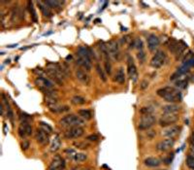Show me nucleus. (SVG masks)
Masks as SVG:
<instances>
[{
    "label": "nucleus",
    "instance_id": "f257e3e1",
    "mask_svg": "<svg viewBox=\"0 0 194 170\" xmlns=\"http://www.w3.org/2000/svg\"><path fill=\"white\" fill-rule=\"evenodd\" d=\"M156 94L169 103L181 102L182 100L181 92L174 87H164L156 91Z\"/></svg>",
    "mask_w": 194,
    "mask_h": 170
},
{
    "label": "nucleus",
    "instance_id": "f03ea898",
    "mask_svg": "<svg viewBox=\"0 0 194 170\" xmlns=\"http://www.w3.org/2000/svg\"><path fill=\"white\" fill-rule=\"evenodd\" d=\"M46 73L49 76V80H53V83L61 86L65 79V73L63 68H61L59 64L53 62H48Z\"/></svg>",
    "mask_w": 194,
    "mask_h": 170
},
{
    "label": "nucleus",
    "instance_id": "7ed1b4c3",
    "mask_svg": "<svg viewBox=\"0 0 194 170\" xmlns=\"http://www.w3.org/2000/svg\"><path fill=\"white\" fill-rule=\"evenodd\" d=\"M86 120L82 119L80 116H77L74 114L66 115L63 118L59 120V124L64 128H74V127H82L85 124Z\"/></svg>",
    "mask_w": 194,
    "mask_h": 170
},
{
    "label": "nucleus",
    "instance_id": "20e7f679",
    "mask_svg": "<svg viewBox=\"0 0 194 170\" xmlns=\"http://www.w3.org/2000/svg\"><path fill=\"white\" fill-rule=\"evenodd\" d=\"M180 117L178 114H169V113H163L162 116L160 117L158 124L162 128H168L171 125H174L179 120Z\"/></svg>",
    "mask_w": 194,
    "mask_h": 170
},
{
    "label": "nucleus",
    "instance_id": "39448f33",
    "mask_svg": "<svg viewBox=\"0 0 194 170\" xmlns=\"http://www.w3.org/2000/svg\"><path fill=\"white\" fill-rule=\"evenodd\" d=\"M156 123V118L153 115H144L141 117L139 124H138V129L139 130H148L152 128Z\"/></svg>",
    "mask_w": 194,
    "mask_h": 170
},
{
    "label": "nucleus",
    "instance_id": "423d86ee",
    "mask_svg": "<svg viewBox=\"0 0 194 170\" xmlns=\"http://www.w3.org/2000/svg\"><path fill=\"white\" fill-rule=\"evenodd\" d=\"M85 134V128L82 127H74V128H69L63 132V136L65 139H78Z\"/></svg>",
    "mask_w": 194,
    "mask_h": 170
},
{
    "label": "nucleus",
    "instance_id": "0eeeda50",
    "mask_svg": "<svg viewBox=\"0 0 194 170\" xmlns=\"http://www.w3.org/2000/svg\"><path fill=\"white\" fill-rule=\"evenodd\" d=\"M34 84L38 89H40L42 91L46 90H53L54 83L51 81L49 78H45L43 76H38L34 80Z\"/></svg>",
    "mask_w": 194,
    "mask_h": 170
},
{
    "label": "nucleus",
    "instance_id": "6e6552de",
    "mask_svg": "<svg viewBox=\"0 0 194 170\" xmlns=\"http://www.w3.org/2000/svg\"><path fill=\"white\" fill-rule=\"evenodd\" d=\"M65 155L67 156L70 160H72L74 162H82L87 160V155L85 153H77L74 149H66L64 151Z\"/></svg>",
    "mask_w": 194,
    "mask_h": 170
},
{
    "label": "nucleus",
    "instance_id": "1a4fd4ad",
    "mask_svg": "<svg viewBox=\"0 0 194 170\" xmlns=\"http://www.w3.org/2000/svg\"><path fill=\"white\" fill-rule=\"evenodd\" d=\"M166 60V54L163 51L159 50L157 51L156 53H155V54L152 57V60H151V66L157 69V68H160L162 66V65L164 64Z\"/></svg>",
    "mask_w": 194,
    "mask_h": 170
},
{
    "label": "nucleus",
    "instance_id": "9d476101",
    "mask_svg": "<svg viewBox=\"0 0 194 170\" xmlns=\"http://www.w3.org/2000/svg\"><path fill=\"white\" fill-rule=\"evenodd\" d=\"M108 51L110 57L115 60H119L120 58V51H119V43L115 40H111L107 43Z\"/></svg>",
    "mask_w": 194,
    "mask_h": 170
},
{
    "label": "nucleus",
    "instance_id": "9b49d317",
    "mask_svg": "<svg viewBox=\"0 0 194 170\" xmlns=\"http://www.w3.org/2000/svg\"><path fill=\"white\" fill-rule=\"evenodd\" d=\"M65 165L66 163L64 158L59 155H54L48 167V170H64Z\"/></svg>",
    "mask_w": 194,
    "mask_h": 170
},
{
    "label": "nucleus",
    "instance_id": "f8f14e48",
    "mask_svg": "<svg viewBox=\"0 0 194 170\" xmlns=\"http://www.w3.org/2000/svg\"><path fill=\"white\" fill-rule=\"evenodd\" d=\"M127 72H128V76L132 82H134V83L137 82L138 77H139L138 70L134 61H133V58L130 56H128V57H127Z\"/></svg>",
    "mask_w": 194,
    "mask_h": 170
},
{
    "label": "nucleus",
    "instance_id": "ddd939ff",
    "mask_svg": "<svg viewBox=\"0 0 194 170\" xmlns=\"http://www.w3.org/2000/svg\"><path fill=\"white\" fill-rule=\"evenodd\" d=\"M175 145V139L174 138H167V139H164L159 141L158 143L155 146L156 148V150L159 152H167L170 149L174 147Z\"/></svg>",
    "mask_w": 194,
    "mask_h": 170
},
{
    "label": "nucleus",
    "instance_id": "4468645a",
    "mask_svg": "<svg viewBox=\"0 0 194 170\" xmlns=\"http://www.w3.org/2000/svg\"><path fill=\"white\" fill-rule=\"evenodd\" d=\"M35 139L38 144H40L42 146H46L49 142V134H48L44 130L38 128L35 132Z\"/></svg>",
    "mask_w": 194,
    "mask_h": 170
},
{
    "label": "nucleus",
    "instance_id": "2eb2a0df",
    "mask_svg": "<svg viewBox=\"0 0 194 170\" xmlns=\"http://www.w3.org/2000/svg\"><path fill=\"white\" fill-rule=\"evenodd\" d=\"M75 77L77 78V80H79L81 83L85 84V85H88L90 83V75L87 74L86 70L82 69V68H77L75 70Z\"/></svg>",
    "mask_w": 194,
    "mask_h": 170
},
{
    "label": "nucleus",
    "instance_id": "dca6fc26",
    "mask_svg": "<svg viewBox=\"0 0 194 170\" xmlns=\"http://www.w3.org/2000/svg\"><path fill=\"white\" fill-rule=\"evenodd\" d=\"M181 128L179 125H171V127L165 128L162 130V135L167 137V138H175V137L180 133Z\"/></svg>",
    "mask_w": 194,
    "mask_h": 170
},
{
    "label": "nucleus",
    "instance_id": "f3484780",
    "mask_svg": "<svg viewBox=\"0 0 194 170\" xmlns=\"http://www.w3.org/2000/svg\"><path fill=\"white\" fill-rule=\"evenodd\" d=\"M160 44L159 38L155 34H151L148 37V48L151 52H154Z\"/></svg>",
    "mask_w": 194,
    "mask_h": 170
},
{
    "label": "nucleus",
    "instance_id": "a211bd4d",
    "mask_svg": "<svg viewBox=\"0 0 194 170\" xmlns=\"http://www.w3.org/2000/svg\"><path fill=\"white\" fill-rule=\"evenodd\" d=\"M144 164H145V165L148 166V167L156 168V167H159L160 165H161V161H160L159 158H157V157H148L145 158V161H144Z\"/></svg>",
    "mask_w": 194,
    "mask_h": 170
},
{
    "label": "nucleus",
    "instance_id": "6ab92c4d",
    "mask_svg": "<svg viewBox=\"0 0 194 170\" xmlns=\"http://www.w3.org/2000/svg\"><path fill=\"white\" fill-rule=\"evenodd\" d=\"M49 107V110L51 111L52 113L54 114H62L65 112H68L69 111V106L67 105H60V104H54V105H51V106H48Z\"/></svg>",
    "mask_w": 194,
    "mask_h": 170
},
{
    "label": "nucleus",
    "instance_id": "aec40b11",
    "mask_svg": "<svg viewBox=\"0 0 194 170\" xmlns=\"http://www.w3.org/2000/svg\"><path fill=\"white\" fill-rule=\"evenodd\" d=\"M37 3H38V6H39V8H40L44 17H45V18H52L53 17V13L51 11V8H49L45 2L39 1Z\"/></svg>",
    "mask_w": 194,
    "mask_h": 170
},
{
    "label": "nucleus",
    "instance_id": "412c9836",
    "mask_svg": "<svg viewBox=\"0 0 194 170\" xmlns=\"http://www.w3.org/2000/svg\"><path fill=\"white\" fill-rule=\"evenodd\" d=\"M181 110V107L178 104L170 103L168 105H165L162 107L163 113H169V114H178V112Z\"/></svg>",
    "mask_w": 194,
    "mask_h": 170
},
{
    "label": "nucleus",
    "instance_id": "4be33fe9",
    "mask_svg": "<svg viewBox=\"0 0 194 170\" xmlns=\"http://www.w3.org/2000/svg\"><path fill=\"white\" fill-rule=\"evenodd\" d=\"M115 82H116L119 85H123L125 83V73H124V68L119 67L118 71L115 74Z\"/></svg>",
    "mask_w": 194,
    "mask_h": 170
},
{
    "label": "nucleus",
    "instance_id": "5701e85b",
    "mask_svg": "<svg viewBox=\"0 0 194 170\" xmlns=\"http://www.w3.org/2000/svg\"><path fill=\"white\" fill-rule=\"evenodd\" d=\"M60 147H61V139H60V137L58 135H55L52 141L51 147H49V151L52 153H55L60 149Z\"/></svg>",
    "mask_w": 194,
    "mask_h": 170
},
{
    "label": "nucleus",
    "instance_id": "b1692460",
    "mask_svg": "<svg viewBox=\"0 0 194 170\" xmlns=\"http://www.w3.org/2000/svg\"><path fill=\"white\" fill-rule=\"evenodd\" d=\"M180 46V41H177L176 39H170L169 43L167 44L168 50L170 53L176 54L177 51H178V48Z\"/></svg>",
    "mask_w": 194,
    "mask_h": 170
},
{
    "label": "nucleus",
    "instance_id": "393cba45",
    "mask_svg": "<svg viewBox=\"0 0 194 170\" xmlns=\"http://www.w3.org/2000/svg\"><path fill=\"white\" fill-rule=\"evenodd\" d=\"M78 115H79L82 119H84L85 120H91L93 117L91 111L88 110V109H80V110L78 111Z\"/></svg>",
    "mask_w": 194,
    "mask_h": 170
},
{
    "label": "nucleus",
    "instance_id": "a878e982",
    "mask_svg": "<svg viewBox=\"0 0 194 170\" xmlns=\"http://www.w3.org/2000/svg\"><path fill=\"white\" fill-rule=\"evenodd\" d=\"M95 68H96V72L99 76V78H100V80L102 82H107V76H106V73H105V70L101 67V65L97 63L95 65Z\"/></svg>",
    "mask_w": 194,
    "mask_h": 170
},
{
    "label": "nucleus",
    "instance_id": "bb28decb",
    "mask_svg": "<svg viewBox=\"0 0 194 170\" xmlns=\"http://www.w3.org/2000/svg\"><path fill=\"white\" fill-rule=\"evenodd\" d=\"M20 125L24 129L26 136H31V135H32V133H33V128H32V125H31L28 122H21Z\"/></svg>",
    "mask_w": 194,
    "mask_h": 170
},
{
    "label": "nucleus",
    "instance_id": "cd10ccee",
    "mask_svg": "<svg viewBox=\"0 0 194 170\" xmlns=\"http://www.w3.org/2000/svg\"><path fill=\"white\" fill-rule=\"evenodd\" d=\"M86 102V98H84L82 96L80 95H75L71 98V103L74 104V105H84V104Z\"/></svg>",
    "mask_w": 194,
    "mask_h": 170
},
{
    "label": "nucleus",
    "instance_id": "c85d7f7f",
    "mask_svg": "<svg viewBox=\"0 0 194 170\" xmlns=\"http://www.w3.org/2000/svg\"><path fill=\"white\" fill-rule=\"evenodd\" d=\"M187 48V45L184 42V41H180V46H179V48H178V51H177V53H176V58L177 59H179V57L181 56L182 54L185 53V49Z\"/></svg>",
    "mask_w": 194,
    "mask_h": 170
},
{
    "label": "nucleus",
    "instance_id": "c756f323",
    "mask_svg": "<svg viewBox=\"0 0 194 170\" xmlns=\"http://www.w3.org/2000/svg\"><path fill=\"white\" fill-rule=\"evenodd\" d=\"M130 48H132V49H137V50H139V51H141V50H143V41L140 39V38H136V39H134L132 42H131V44H130Z\"/></svg>",
    "mask_w": 194,
    "mask_h": 170
},
{
    "label": "nucleus",
    "instance_id": "7c9ffc66",
    "mask_svg": "<svg viewBox=\"0 0 194 170\" xmlns=\"http://www.w3.org/2000/svg\"><path fill=\"white\" fill-rule=\"evenodd\" d=\"M44 2H45L49 8H53V9H57V8L61 9L64 4V2L62 1H44Z\"/></svg>",
    "mask_w": 194,
    "mask_h": 170
},
{
    "label": "nucleus",
    "instance_id": "2f4dec72",
    "mask_svg": "<svg viewBox=\"0 0 194 170\" xmlns=\"http://www.w3.org/2000/svg\"><path fill=\"white\" fill-rule=\"evenodd\" d=\"M39 125H40V128H41L42 130H44L48 134H51L53 132V128L49 124L44 123V122H40V123H39Z\"/></svg>",
    "mask_w": 194,
    "mask_h": 170
},
{
    "label": "nucleus",
    "instance_id": "473e14b6",
    "mask_svg": "<svg viewBox=\"0 0 194 170\" xmlns=\"http://www.w3.org/2000/svg\"><path fill=\"white\" fill-rule=\"evenodd\" d=\"M187 87V81L185 79H179L176 81V89L184 90Z\"/></svg>",
    "mask_w": 194,
    "mask_h": 170
},
{
    "label": "nucleus",
    "instance_id": "72a5a7b5",
    "mask_svg": "<svg viewBox=\"0 0 194 170\" xmlns=\"http://www.w3.org/2000/svg\"><path fill=\"white\" fill-rule=\"evenodd\" d=\"M185 164L190 170H194V157L188 155L185 158Z\"/></svg>",
    "mask_w": 194,
    "mask_h": 170
},
{
    "label": "nucleus",
    "instance_id": "f704fd0d",
    "mask_svg": "<svg viewBox=\"0 0 194 170\" xmlns=\"http://www.w3.org/2000/svg\"><path fill=\"white\" fill-rule=\"evenodd\" d=\"M153 112H154V108L152 106H145L140 109V113L143 116L144 115H152Z\"/></svg>",
    "mask_w": 194,
    "mask_h": 170
},
{
    "label": "nucleus",
    "instance_id": "c9c22d12",
    "mask_svg": "<svg viewBox=\"0 0 194 170\" xmlns=\"http://www.w3.org/2000/svg\"><path fill=\"white\" fill-rule=\"evenodd\" d=\"M137 58H138V60H139V62L141 64H143L144 62H145L146 61V53H145V51L141 50V51L138 52L137 53Z\"/></svg>",
    "mask_w": 194,
    "mask_h": 170
},
{
    "label": "nucleus",
    "instance_id": "e433bc0d",
    "mask_svg": "<svg viewBox=\"0 0 194 170\" xmlns=\"http://www.w3.org/2000/svg\"><path fill=\"white\" fill-rule=\"evenodd\" d=\"M104 66H105V72H106L109 76L112 74V64H111L110 59H107L104 61Z\"/></svg>",
    "mask_w": 194,
    "mask_h": 170
},
{
    "label": "nucleus",
    "instance_id": "4c0bfd02",
    "mask_svg": "<svg viewBox=\"0 0 194 170\" xmlns=\"http://www.w3.org/2000/svg\"><path fill=\"white\" fill-rule=\"evenodd\" d=\"M28 9H29V12L32 16V19L34 21H37V15L36 12L34 10V6H33V3L31 1H28Z\"/></svg>",
    "mask_w": 194,
    "mask_h": 170
},
{
    "label": "nucleus",
    "instance_id": "58836bf2",
    "mask_svg": "<svg viewBox=\"0 0 194 170\" xmlns=\"http://www.w3.org/2000/svg\"><path fill=\"white\" fill-rule=\"evenodd\" d=\"M74 146H76V148H78V149H82V150L88 149V148L90 147V144L86 143V142H76V143H74Z\"/></svg>",
    "mask_w": 194,
    "mask_h": 170
},
{
    "label": "nucleus",
    "instance_id": "ea45409f",
    "mask_svg": "<svg viewBox=\"0 0 194 170\" xmlns=\"http://www.w3.org/2000/svg\"><path fill=\"white\" fill-rule=\"evenodd\" d=\"M86 139L90 142H97L99 140V136L96 135V134H90V135L86 136Z\"/></svg>",
    "mask_w": 194,
    "mask_h": 170
},
{
    "label": "nucleus",
    "instance_id": "a19ab883",
    "mask_svg": "<svg viewBox=\"0 0 194 170\" xmlns=\"http://www.w3.org/2000/svg\"><path fill=\"white\" fill-rule=\"evenodd\" d=\"M18 134H19V136L20 137V138H23V139H25V137H27L26 134H25L24 129L23 128H21L20 125L19 128H18Z\"/></svg>",
    "mask_w": 194,
    "mask_h": 170
},
{
    "label": "nucleus",
    "instance_id": "79ce46f5",
    "mask_svg": "<svg viewBox=\"0 0 194 170\" xmlns=\"http://www.w3.org/2000/svg\"><path fill=\"white\" fill-rule=\"evenodd\" d=\"M156 135V131L155 130H148V132H147V137L149 139V140H152L154 138V136Z\"/></svg>",
    "mask_w": 194,
    "mask_h": 170
},
{
    "label": "nucleus",
    "instance_id": "37998d69",
    "mask_svg": "<svg viewBox=\"0 0 194 170\" xmlns=\"http://www.w3.org/2000/svg\"><path fill=\"white\" fill-rule=\"evenodd\" d=\"M20 147H21V149H23L24 151L28 150V148L30 147V143H29V141L24 140V141L23 142V143L20 144Z\"/></svg>",
    "mask_w": 194,
    "mask_h": 170
},
{
    "label": "nucleus",
    "instance_id": "c03bdc74",
    "mask_svg": "<svg viewBox=\"0 0 194 170\" xmlns=\"http://www.w3.org/2000/svg\"><path fill=\"white\" fill-rule=\"evenodd\" d=\"M162 161H163L165 164H167V165H169V164H171V162H172V157H164V158H162Z\"/></svg>",
    "mask_w": 194,
    "mask_h": 170
},
{
    "label": "nucleus",
    "instance_id": "a18cd8bd",
    "mask_svg": "<svg viewBox=\"0 0 194 170\" xmlns=\"http://www.w3.org/2000/svg\"><path fill=\"white\" fill-rule=\"evenodd\" d=\"M71 170H91V169L86 168V167H82V166H74Z\"/></svg>",
    "mask_w": 194,
    "mask_h": 170
},
{
    "label": "nucleus",
    "instance_id": "49530a36",
    "mask_svg": "<svg viewBox=\"0 0 194 170\" xmlns=\"http://www.w3.org/2000/svg\"><path fill=\"white\" fill-rule=\"evenodd\" d=\"M148 82L147 81H143L142 82V83H141V89L142 90H145L146 89V87H148Z\"/></svg>",
    "mask_w": 194,
    "mask_h": 170
},
{
    "label": "nucleus",
    "instance_id": "de8ad7c7",
    "mask_svg": "<svg viewBox=\"0 0 194 170\" xmlns=\"http://www.w3.org/2000/svg\"><path fill=\"white\" fill-rule=\"evenodd\" d=\"M190 144H191V147L194 149V137H191V139H190Z\"/></svg>",
    "mask_w": 194,
    "mask_h": 170
},
{
    "label": "nucleus",
    "instance_id": "09e8293b",
    "mask_svg": "<svg viewBox=\"0 0 194 170\" xmlns=\"http://www.w3.org/2000/svg\"><path fill=\"white\" fill-rule=\"evenodd\" d=\"M69 58L71 59V58H72V57H71V56H68L67 57H66V59H69Z\"/></svg>",
    "mask_w": 194,
    "mask_h": 170
},
{
    "label": "nucleus",
    "instance_id": "8fccbe9b",
    "mask_svg": "<svg viewBox=\"0 0 194 170\" xmlns=\"http://www.w3.org/2000/svg\"><path fill=\"white\" fill-rule=\"evenodd\" d=\"M97 21H101V20H99V19L95 20V23H97Z\"/></svg>",
    "mask_w": 194,
    "mask_h": 170
},
{
    "label": "nucleus",
    "instance_id": "3c124183",
    "mask_svg": "<svg viewBox=\"0 0 194 170\" xmlns=\"http://www.w3.org/2000/svg\"><path fill=\"white\" fill-rule=\"evenodd\" d=\"M192 137H194V130H193V132H192Z\"/></svg>",
    "mask_w": 194,
    "mask_h": 170
},
{
    "label": "nucleus",
    "instance_id": "603ef678",
    "mask_svg": "<svg viewBox=\"0 0 194 170\" xmlns=\"http://www.w3.org/2000/svg\"><path fill=\"white\" fill-rule=\"evenodd\" d=\"M155 170H165V169H155Z\"/></svg>",
    "mask_w": 194,
    "mask_h": 170
}]
</instances>
